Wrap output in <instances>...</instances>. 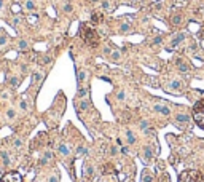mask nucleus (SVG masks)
Listing matches in <instances>:
<instances>
[{"mask_svg": "<svg viewBox=\"0 0 204 182\" xmlns=\"http://www.w3.org/2000/svg\"><path fill=\"white\" fill-rule=\"evenodd\" d=\"M193 120L199 128L204 129V101H198L193 106Z\"/></svg>", "mask_w": 204, "mask_h": 182, "instance_id": "2", "label": "nucleus"}, {"mask_svg": "<svg viewBox=\"0 0 204 182\" xmlns=\"http://www.w3.org/2000/svg\"><path fill=\"white\" fill-rule=\"evenodd\" d=\"M0 182H23V177H21V174H19V173L11 171V173L3 174L2 179H0Z\"/></svg>", "mask_w": 204, "mask_h": 182, "instance_id": "4", "label": "nucleus"}, {"mask_svg": "<svg viewBox=\"0 0 204 182\" xmlns=\"http://www.w3.org/2000/svg\"><path fill=\"white\" fill-rule=\"evenodd\" d=\"M153 180V176H152V173L149 169H145L144 174H142V182H152Z\"/></svg>", "mask_w": 204, "mask_h": 182, "instance_id": "9", "label": "nucleus"}, {"mask_svg": "<svg viewBox=\"0 0 204 182\" xmlns=\"http://www.w3.org/2000/svg\"><path fill=\"white\" fill-rule=\"evenodd\" d=\"M140 126H142V128L145 129V128H147V122H142V123H140Z\"/></svg>", "mask_w": 204, "mask_h": 182, "instance_id": "34", "label": "nucleus"}, {"mask_svg": "<svg viewBox=\"0 0 204 182\" xmlns=\"http://www.w3.org/2000/svg\"><path fill=\"white\" fill-rule=\"evenodd\" d=\"M180 85H182V83H180L179 80H172V83H171V85H169V88H174V89H179V88H180Z\"/></svg>", "mask_w": 204, "mask_h": 182, "instance_id": "16", "label": "nucleus"}, {"mask_svg": "<svg viewBox=\"0 0 204 182\" xmlns=\"http://www.w3.org/2000/svg\"><path fill=\"white\" fill-rule=\"evenodd\" d=\"M3 8V0H0V10Z\"/></svg>", "mask_w": 204, "mask_h": 182, "instance_id": "35", "label": "nucleus"}, {"mask_svg": "<svg viewBox=\"0 0 204 182\" xmlns=\"http://www.w3.org/2000/svg\"><path fill=\"white\" fill-rule=\"evenodd\" d=\"M77 77H78V82H83V80H85V77H86V72H83V71H78V74H77Z\"/></svg>", "mask_w": 204, "mask_h": 182, "instance_id": "20", "label": "nucleus"}, {"mask_svg": "<svg viewBox=\"0 0 204 182\" xmlns=\"http://www.w3.org/2000/svg\"><path fill=\"white\" fill-rule=\"evenodd\" d=\"M86 174H88V176H91V174H93V168H91V166L88 168V171H86Z\"/></svg>", "mask_w": 204, "mask_h": 182, "instance_id": "31", "label": "nucleus"}, {"mask_svg": "<svg viewBox=\"0 0 204 182\" xmlns=\"http://www.w3.org/2000/svg\"><path fill=\"white\" fill-rule=\"evenodd\" d=\"M80 34H81L83 40H85L88 45H96V43H97V40H99V35H97V32H96L91 26H88V24H81V27H80Z\"/></svg>", "mask_w": 204, "mask_h": 182, "instance_id": "1", "label": "nucleus"}, {"mask_svg": "<svg viewBox=\"0 0 204 182\" xmlns=\"http://www.w3.org/2000/svg\"><path fill=\"white\" fill-rule=\"evenodd\" d=\"M8 118H15V110H8Z\"/></svg>", "mask_w": 204, "mask_h": 182, "instance_id": "28", "label": "nucleus"}, {"mask_svg": "<svg viewBox=\"0 0 204 182\" xmlns=\"http://www.w3.org/2000/svg\"><path fill=\"white\" fill-rule=\"evenodd\" d=\"M120 32H121V34H128V32H131V24H128V23L121 24V26H120Z\"/></svg>", "mask_w": 204, "mask_h": 182, "instance_id": "12", "label": "nucleus"}, {"mask_svg": "<svg viewBox=\"0 0 204 182\" xmlns=\"http://www.w3.org/2000/svg\"><path fill=\"white\" fill-rule=\"evenodd\" d=\"M10 83H11L13 86H16V85H18V78H15V77H13V78L10 80Z\"/></svg>", "mask_w": 204, "mask_h": 182, "instance_id": "27", "label": "nucleus"}, {"mask_svg": "<svg viewBox=\"0 0 204 182\" xmlns=\"http://www.w3.org/2000/svg\"><path fill=\"white\" fill-rule=\"evenodd\" d=\"M27 48V42L26 40H19V50H26Z\"/></svg>", "mask_w": 204, "mask_h": 182, "instance_id": "21", "label": "nucleus"}, {"mask_svg": "<svg viewBox=\"0 0 204 182\" xmlns=\"http://www.w3.org/2000/svg\"><path fill=\"white\" fill-rule=\"evenodd\" d=\"M64 11H66V13H70V11H72V5H69V3L64 5Z\"/></svg>", "mask_w": 204, "mask_h": 182, "instance_id": "23", "label": "nucleus"}, {"mask_svg": "<svg viewBox=\"0 0 204 182\" xmlns=\"http://www.w3.org/2000/svg\"><path fill=\"white\" fill-rule=\"evenodd\" d=\"M180 23H182V15H174L171 18V24L172 26H179Z\"/></svg>", "mask_w": 204, "mask_h": 182, "instance_id": "11", "label": "nucleus"}, {"mask_svg": "<svg viewBox=\"0 0 204 182\" xmlns=\"http://www.w3.org/2000/svg\"><path fill=\"white\" fill-rule=\"evenodd\" d=\"M126 134H128V141H129V144H134L136 137H134V134H132V131H128Z\"/></svg>", "mask_w": 204, "mask_h": 182, "instance_id": "18", "label": "nucleus"}, {"mask_svg": "<svg viewBox=\"0 0 204 182\" xmlns=\"http://www.w3.org/2000/svg\"><path fill=\"white\" fill-rule=\"evenodd\" d=\"M5 42H6V35H2V37H0V45H3Z\"/></svg>", "mask_w": 204, "mask_h": 182, "instance_id": "29", "label": "nucleus"}, {"mask_svg": "<svg viewBox=\"0 0 204 182\" xmlns=\"http://www.w3.org/2000/svg\"><path fill=\"white\" fill-rule=\"evenodd\" d=\"M184 40H185V34H184V32H180V34H177V35H175V37L172 38V42H171V46H172V48L179 46V45H180Z\"/></svg>", "mask_w": 204, "mask_h": 182, "instance_id": "5", "label": "nucleus"}, {"mask_svg": "<svg viewBox=\"0 0 204 182\" xmlns=\"http://www.w3.org/2000/svg\"><path fill=\"white\" fill-rule=\"evenodd\" d=\"M175 122L177 123H180V125H188V122H190V117L185 114H179V115H175Z\"/></svg>", "mask_w": 204, "mask_h": 182, "instance_id": "7", "label": "nucleus"}, {"mask_svg": "<svg viewBox=\"0 0 204 182\" xmlns=\"http://www.w3.org/2000/svg\"><path fill=\"white\" fill-rule=\"evenodd\" d=\"M132 2H137V0H132Z\"/></svg>", "mask_w": 204, "mask_h": 182, "instance_id": "37", "label": "nucleus"}, {"mask_svg": "<svg viewBox=\"0 0 204 182\" xmlns=\"http://www.w3.org/2000/svg\"><path fill=\"white\" fill-rule=\"evenodd\" d=\"M21 109H23V110H26V109H27V106H26V102H24V101L21 102Z\"/></svg>", "mask_w": 204, "mask_h": 182, "instance_id": "32", "label": "nucleus"}, {"mask_svg": "<svg viewBox=\"0 0 204 182\" xmlns=\"http://www.w3.org/2000/svg\"><path fill=\"white\" fill-rule=\"evenodd\" d=\"M26 8L27 10H35V3L32 2V0H27V2H26Z\"/></svg>", "mask_w": 204, "mask_h": 182, "instance_id": "19", "label": "nucleus"}, {"mask_svg": "<svg viewBox=\"0 0 204 182\" xmlns=\"http://www.w3.org/2000/svg\"><path fill=\"white\" fill-rule=\"evenodd\" d=\"M101 15H97V13H93V15H91V21H93V23H101Z\"/></svg>", "mask_w": 204, "mask_h": 182, "instance_id": "15", "label": "nucleus"}, {"mask_svg": "<svg viewBox=\"0 0 204 182\" xmlns=\"http://www.w3.org/2000/svg\"><path fill=\"white\" fill-rule=\"evenodd\" d=\"M179 182H204V180H202V176L199 171L188 169V171H184L179 176Z\"/></svg>", "mask_w": 204, "mask_h": 182, "instance_id": "3", "label": "nucleus"}, {"mask_svg": "<svg viewBox=\"0 0 204 182\" xmlns=\"http://www.w3.org/2000/svg\"><path fill=\"white\" fill-rule=\"evenodd\" d=\"M155 110H156V112H161V114H163V115H169V114H171L169 107L163 106V104H156V106H155Z\"/></svg>", "mask_w": 204, "mask_h": 182, "instance_id": "8", "label": "nucleus"}, {"mask_svg": "<svg viewBox=\"0 0 204 182\" xmlns=\"http://www.w3.org/2000/svg\"><path fill=\"white\" fill-rule=\"evenodd\" d=\"M177 66H179V69H180L182 72H187V71H190L188 64H187V62H184L182 59H177Z\"/></svg>", "mask_w": 204, "mask_h": 182, "instance_id": "10", "label": "nucleus"}, {"mask_svg": "<svg viewBox=\"0 0 204 182\" xmlns=\"http://www.w3.org/2000/svg\"><path fill=\"white\" fill-rule=\"evenodd\" d=\"M2 160H3L5 165H8V163H10V155H8L6 152H2Z\"/></svg>", "mask_w": 204, "mask_h": 182, "instance_id": "17", "label": "nucleus"}, {"mask_svg": "<svg viewBox=\"0 0 204 182\" xmlns=\"http://www.w3.org/2000/svg\"><path fill=\"white\" fill-rule=\"evenodd\" d=\"M142 153H144V162H147L149 163L150 160H152V157H153V152H152V147L150 145H147V147H144V150H142Z\"/></svg>", "mask_w": 204, "mask_h": 182, "instance_id": "6", "label": "nucleus"}, {"mask_svg": "<svg viewBox=\"0 0 204 182\" xmlns=\"http://www.w3.org/2000/svg\"><path fill=\"white\" fill-rule=\"evenodd\" d=\"M110 53H112V50H110V48H105V50H104V54H107V56H109Z\"/></svg>", "mask_w": 204, "mask_h": 182, "instance_id": "30", "label": "nucleus"}, {"mask_svg": "<svg viewBox=\"0 0 204 182\" xmlns=\"http://www.w3.org/2000/svg\"><path fill=\"white\" fill-rule=\"evenodd\" d=\"M161 42H163V37L158 35V37H155V38H153V45H158V43H161Z\"/></svg>", "mask_w": 204, "mask_h": 182, "instance_id": "22", "label": "nucleus"}, {"mask_svg": "<svg viewBox=\"0 0 204 182\" xmlns=\"http://www.w3.org/2000/svg\"><path fill=\"white\" fill-rule=\"evenodd\" d=\"M77 152H78V155H81V153H86V149H85V147H78V150H77Z\"/></svg>", "mask_w": 204, "mask_h": 182, "instance_id": "24", "label": "nucleus"}, {"mask_svg": "<svg viewBox=\"0 0 204 182\" xmlns=\"http://www.w3.org/2000/svg\"><path fill=\"white\" fill-rule=\"evenodd\" d=\"M124 96H126V94H124V91H120V93L116 94V97H118V99H124Z\"/></svg>", "mask_w": 204, "mask_h": 182, "instance_id": "26", "label": "nucleus"}, {"mask_svg": "<svg viewBox=\"0 0 204 182\" xmlns=\"http://www.w3.org/2000/svg\"><path fill=\"white\" fill-rule=\"evenodd\" d=\"M50 182H58V177H56V176H53V177L50 179Z\"/></svg>", "mask_w": 204, "mask_h": 182, "instance_id": "33", "label": "nucleus"}, {"mask_svg": "<svg viewBox=\"0 0 204 182\" xmlns=\"http://www.w3.org/2000/svg\"><path fill=\"white\" fill-rule=\"evenodd\" d=\"M59 152L62 153V155H69V153H70V152H69V149H67V145H66V144H61V145H59Z\"/></svg>", "mask_w": 204, "mask_h": 182, "instance_id": "14", "label": "nucleus"}, {"mask_svg": "<svg viewBox=\"0 0 204 182\" xmlns=\"http://www.w3.org/2000/svg\"><path fill=\"white\" fill-rule=\"evenodd\" d=\"M89 2H99V0H89Z\"/></svg>", "mask_w": 204, "mask_h": 182, "instance_id": "36", "label": "nucleus"}, {"mask_svg": "<svg viewBox=\"0 0 204 182\" xmlns=\"http://www.w3.org/2000/svg\"><path fill=\"white\" fill-rule=\"evenodd\" d=\"M120 58H121V56H120V51H112L110 53V59L113 61V62H118Z\"/></svg>", "mask_w": 204, "mask_h": 182, "instance_id": "13", "label": "nucleus"}, {"mask_svg": "<svg viewBox=\"0 0 204 182\" xmlns=\"http://www.w3.org/2000/svg\"><path fill=\"white\" fill-rule=\"evenodd\" d=\"M102 8L104 10H110V3L109 2H102Z\"/></svg>", "mask_w": 204, "mask_h": 182, "instance_id": "25", "label": "nucleus"}]
</instances>
